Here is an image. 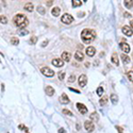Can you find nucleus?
Returning <instances> with one entry per match:
<instances>
[{"label":"nucleus","instance_id":"26","mask_svg":"<svg viewBox=\"0 0 133 133\" xmlns=\"http://www.w3.org/2000/svg\"><path fill=\"white\" fill-rule=\"evenodd\" d=\"M102 93H103V88H102V86H99L98 88H97V95H98V96H101Z\"/></svg>","mask_w":133,"mask_h":133},{"label":"nucleus","instance_id":"17","mask_svg":"<svg viewBox=\"0 0 133 133\" xmlns=\"http://www.w3.org/2000/svg\"><path fill=\"white\" fill-rule=\"evenodd\" d=\"M60 13H61L60 8H53L52 11H51V14L53 16H59V15H60Z\"/></svg>","mask_w":133,"mask_h":133},{"label":"nucleus","instance_id":"32","mask_svg":"<svg viewBox=\"0 0 133 133\" xmlns=\"http://www.w3.org/2000/svg\"><path fill=\"white\" fill-rule=\"evenodd\" d=\"M65 78V72H59V79H60V80H63Z\"/></svg>","mask_w":133,"mask_h":133},{"label":"nucleus","instance_id":"25","mask_svg":"<svg viewBox=\"0 0 133 133\" xmlns=\"http://www.w3.org/2000/svg\"><path fill=\"white\" fill-rule=\"evenodd\" d=\"M36 42H37V37H35V36H32L31 38H30V41H29V43L30 44H36Z\"/></svg>","mask_w":133,"mask_h":133},{"label":"nucleus","instance_id":"21","mask_svg":"<svg viewBox=\"0 0 133 133\" xmlns=\"http://www.w3.org/2000/svg\"><path fill=\"white\" fill-rule=\"evenodd\" d=\"M111 60H112V62H113V63H114L115 65H119V61H118V58H117V55H116V54L112 55Z\"/></svg>","mask_w":133,"mask_h":133},{"label":"nucleus","instance_id":"19","mask_svg":"<svg viewBox=\"0 0 133 133\" xmlns=\"http://www.w3.org/2000/svg\"><path fill=\"white\" fill-rule=\"evenodd\" d=\"M110 98H111V101H112V103H113V104H117V102H118V97H117V95H115V94H112Z\"/></svg>","mask_w":133,"mask_h":133},{"label":"nucleus","instance_id":"18","mask_svg":"<svg viewBox=\"0 0 133 133\" xmlns=\"http://www.w3.org/2000/svg\"><path fill=\"white\" fill-rule=\"evenodd\" d=\"M122 61H123V64H129L130 63V58L126 54H122Z\"/></svg>","mask_w":133,"mask_h":133},{"label":"nucleus","instance_id":"34","mask_svg":"<svg viewBox=\"0 0 133 133\" xmlns=\"http://www.w3.org/2000/svg\"><path fill=\"white\" fill-rule=\"evenodd\" d=\"M68 81L70 82V83H72V82H75V76H70L69 77V78H68Z\"/></svg>","mask_w":133,"mask_h":133},{"label":"nucleus","instance_id":"6","mask_svg":"<svg viewBox=\"0 0 133 133\" xmlns=\"http://www.w3.org/2000/svg\"><path fill=\"white\" fill-rule=\"evenodd\" d=\"M87 83V77L85 75H81L79 77V85L81 87H84Z\"/></svg>","mask_w":133,"mask_h":133},{"label":"nucleus","instance_id":"31","mask_svg":"<svg viewBox=\"0 0 133 133\" xmlns=\"http://www.w3.org/2000/svg\"><path fill=\"white\" fill-rule=\"evenodd\" d=\"M28 33H29V31H28V30L19 31V35H20V36H22V35H26V34H28Z\"/></svg>","mask_w":133,"mask_h":133},{"label":"nucleus","instance_id":"23","mask_svg":"<svg viewBox=\"0 0 133 133\" xmlns=\"http://www.w3.org/2000/svg\"><path fill=\"white\" fill-rule=\"evenodd\" d=\"M123 3H125L126 8H128V9H131L133 7V1H128V0H126Z\"/></svg>","mask_w":133,"mask_h":133},{"label":"nucleus","instance_id":"33","mask_svg":"<svg viewBox=\"0 0 133 133\" xmlns=\"http://www.w3.org/2000/svg\"><path fill=\"white\" fill-rule=\"evenodd\" d=\"M0 20H1V23H7V22H8V20H7V18H5L4 16H1Z\"/></svg>","mask_w":133,"mask_h":133},{"label":"nucleus","instance_id":"28","mask_svg":"<svg viewBox=\"0 0 133 133\" xmlns=\"http://www.w3.org/2000/svg\"><path fill=\"white\" fill-rule=\"evenodd\" d=\"M106 102H108V98L105 96H104V98H101V100H100V104L101 105H104Z\"/></svg>","mask_w":133,"mask_h":133},{"label":"nucleus","instance_id":"11","mask_svg":"<svg viewBox=\"0 0 133 133\" xmlns=\"http://www.w3.org/2000/svg\"><path fill=\"white\" fill-rule=\"evenodd\" d=\"M95 52H96V49L94 47H87L86 48V54L88 57H94L95 55Z\"/></svg>","mask_w":133,"mask_h":133},{"label":"nucleus","instance_id":"13","mask_svg":"<svg viewBox=\"0 0 133 133\" xmlns=\"http://www.w3.org/2000/svg\"><path fill=\"white\" fill-rule=\"evenodd\" d=\"M70 58H72V55H70V53L64 51L63 53H62V59H63V61L65 62H69L70 61Z\"/></svg>","mask_w":133,"mask_h":133},{"label":"nucleus","instance_id":"5","mask_svg":"<svg viewBox=\"0 0 133 133\" xmlns=\"http://www.w3.org/2000/svg\"><path fill=\"white\" fill-rule=\"evenodd\" d=\"M84 128L87 132H93L94 130H95V125H94L91 120H86V122L84 123Z\"/></svg>","mask_w":133,"mask_h":133},{"label":"nucleus","instance_id":"42","mask_svg":"<svg viewBox=\"0 0 133 133\" xmlns=\"http://www.w3.org/2000/svg\"><path fill=\"white\" fill-rule=\"evenodd\" d=\"M26 133H29V132H28V131H26Z\"/></svg>","mask_w":133,"mask_h":133},{"label":"nucleus","instance_id":"14","mask_svg":"<svg viewBox=\"0 0 133 133\" xmlns=\"http://www.w3.org/2000/svg\"><path fill=\"white\" fill-rule=\"evenodd\" d=\"M75 58H76L78 61H83L84 55H83V53H82L81 51H77V52L75 53Z\"/></svg>","mask_w":133,"mask_h":133},{"label":"nucleus","instance_id":"40","mask_svg":"<svg viewBox=\"0 0 133 133\" xmlns=\"http://www.w3.org/2000/svg\"><path fill=\"white\" fill-rule=\"evenodd\" d=\"M130 26H131L132 28H133V20H131V21H130Z\"/></svg>","mask_w":133,"mask_h":133},{"label":"nucleus","instance_id":"38","mask_svg":"<svg viewBox=\"0 0 133 133\" xmlns=\"http://www.w3.org/2000/svg\"><path fill=\"white\" fill-rule=\"evenodd\" d=\"M116 129L118 130V131H119V133H123V129H120L119 127H116Z\"/></svg>","mask_w":133,"mask_h":133},{"label":"nucleus","instance_id":"27","mask_svg":"<svg viewBox=\"0 0 133 133\" xmlns=\"http://www.w3.org/2000/svg\"><path fill=\"white\" fill-rule=\"evenodd\" d=\"M62 112H63V114H66V115H68V116H72V113L69 110H67V109H64Z\"/></svg>","mask_w":133,"mask_h":133},{"label":"nucleus","instance_id":"20","mask_svg":"<svg viewBox=\"0 0 133 133\" xmlns=\"http://www.w3.org/2000/svg\"><path fill=\"white\" fill-rule=\"evenodd\" d=\"M11 44H12V45H14V46L19 45V38H17V37H12V38H11Z\"/></svg>","mask_w":133,"mask_h":133},{"label":"nucleus","instance_id":"29","mask_svg":"<svg viewBox=\"0 0 133 133\" xmlns=\"http://www.w3.org/2000/svg\"><path fill=\"white\" fill-rule=\"evenodd\" d=\"M128 78L130 79V81L133 82V72H132V70L128 72Z\"/></svg>","mask_w":133,"mask_h":133},{"label":"nucleus","instance_id":"1","mask_svg":"<svg viewBox=\"0 0 133 133\" xmlns=\"http://www.w3.org/2000/svg\"><path fill=\"white\" fill-rule=\"evenodd\" d=\"M96 37V32L93 29H84L81 33V40L85 44L92 43Z\"/></svg>","mask_w":133,"mask_h":133},{"label":"nucleus","instance_id":"16","mask_svg":"<svg viewBox=\"0 0 133 133\" xmlns=\"http://www.w3.org/2000/svg\"><path fill=\"white\" fill-rule=\"evenodd\" d=\"M33 9H34V7H33V4H32L31 2H28V3H26V5H25V10H26V11L32 12V11H33Z\"/></svg>","mask_w":133,"mask_h":133},{"label":"nucleus","instance_id":"39","mask_svg":"<svg viewBox=\"0 0 133 133\" xmlns=\"http://www.w3.org/2000/svg\"><path fill=\"white\" fill-rule=\"evenodd\" d=\"M59 133H65V130L64 129H60V130H59Z\"/></svg>","mask_w":133,"mask_h":133},{"label":"nucleus","instance_id":"4","mask_svg":"<svg viewBox=\"0 0 133 133\" xmlns=\"http://www.w3.org/2000/svg\"><path fill=\"white\" fill-rule=\"evenodd\" d=\"M73 21V17L72 15H69V14H64L63 16H62V22L66 23V25H69V23H72Z\"/></svg>","mask_w":133,"mask_h":133},{"label":"nucleus","instance_id":"35","mask_svg":"<svg viewBox=\"0 0 133 133\" xmlns=\"http://www.w3.org/2000/svg\"><path fill=\"white\" fill-rule=\"evenodd\" d=\"M47 44H48V41H45V42H43V43H42V47L47 46Z\"/></svg>","mask_w":133,"mask_h":133},{"label":"nucleus","instance_id":"9","mask_svg":"<svg viewBox=\"0 0 133 133\" xmlns=\"http://www.w3.org/2000/svg\"><path fill=\"white\" fill-rule=\"evenodd\" d=\"M119 46H120V48H122V50H123V51L125 52V53L130 52V49H131V48H130V46H129L127 43L123 42V43H120V45H119Z\"/></svg>","mask_w":133,"mask_h":133},{"label":"nucleus","instance_id":"3","mask_svg":"<svg viewBox=\"0 0 133 133\" xmlns=\"http://www.w3.org/2000/svg\"><path fill=\"white\" fill-rule=\"evenodd\" d=\"M41 72H42L43 75H45L46 77H49V78H51V77L54 76V72L50 69L49 67H42Z\"/></svg>","mask_w":133,"mask_h":133},{"label":"nucleus","instance_id":"36","mask_svg":"<svg viewBox=\"0 0 133 133\" xmlns=\"http://www.w3.org/2000/svg\"><path fill=\"white\" fill-rule=\"evenodd\" d=\"M69 90L72 92H75V93H79L80 94V91H77V90H75V88H69Z\"/></svg>","mask_w":133,"mask_h":133},{"label":"nucleus","instance_id":"15","mask_svg":"<svg viewBox=\"0 0 133 133\" xmlns=\"http://www.w3.org/2000/svg\"><path fill=\"white\" fill-rule=\"evenodd\" d=\"M45 92L48 96H52L53 94H54V90H53V87H51V86H47L45 88Z\"/></svg>","mask_w":133,"mask_h":133},{"label":"nucleus","instance_id":"30","mask_svg":"<svg viewBox=\"0 0 133 133\" xmlns=\"http://www.w3.org/2000/svg\"><path fill=\"white\" fill-rule=\"evenodd\" d=\"M37 11L40 12L41 14H45V9H44L43 7H37Z\"/></svg>","mask_w":133,"mask_h":133},{"label":"nucleus","instance_id":"8","mask_svg":"<svg viewBox=\"0 0 133 133\" xmlns=\"http://www.w3.org/2000/svg\"><path fill=\"white\" fill-rule=\"evenodd\" d=\"M123 33L125 35H127V36H132L133 31L131 30V28H130L129 26H123Z\"/></svg>","mask_w":133,"mask_h":133},{"label":"nucleus","instance_id":"37","mask_svg":"<svg viewBox=\"0 0 133 133\" xmlns=\"http://www.w3.org/2000/svg\"><path fill=\"white\" fill-rule=\"evenodd\" d=\"M125 17H131V14H129L128 12H126V13H125Z\"/></svg>","mask_w":133,"mask_h":133},{"label":"nucleus","instance_id":"41","mask_svg":"<svg viewBox=\"0 0 133 133\" xmlns=\"http://www.w3.org/2000/svg\"><path fill=\"white\" fill-rule=\"evenodd\" d=\"M47 3H48V5H51V3H52V1H47Z\"/></svg>","mask_w":133,"mask_h":133},{"label":"nucleus","instance_id":"7","mask_svg":"<svg viewBox=\"0 0 133 133\" xmlns=\"http://www.w3.org/2000/svg\"><path fill=\"white\" fill-rule=\"evenodd\" d=\"M77 109L81 114H86L87 113V108L83 103H77Z\"/></svg>","mask_w":133,"mask_h":133},{"label":"nucleus","instance_id":"12","mask_svg":"<svg viewBox=\"0 0 133 133\" xmlns=\"http://www.w3.org/2000/svg\"><path fill=\"white\" fill-rule=\"evenodd\" d=\"M60 101H61L62 104H66V103L69 102V99H68V97H67L66 94H62L61 97H60Z\"/></svg>","mask_w":133,"mask_h":133},{"label":"nucleus","instance_id":"24","mask_svg":"<svg viewBox=\"0 0 133 133\" xmlns=\"http://www.w3.org/2000/svg\"><path fill=\"white\" fill-rule=\"evenodd\" d=\"M91 119H93V120H98L99 119V117H98V114L97 113H92V115H91Z\"/></svg>","mask_w":133,"mask_h":133},{"label":"nucleus","instance_id":"2","mask_svg":"<svg viewBox=\"0 0 133 133\" xmlns=\"http://www.w3.org/2000/svg\"><path fill=\"white\" fill-rule=\"evenodd\" d=\"M13 20H14L15 26L19 29L26 28L27 25H28V19H27V17L25 15H22V14H17V15L14 17Z\"/></svg>","mask_w":133,"mask_h":133},{"label":"nucleus","instance_id":"10","mask_svg":"<svg viewBox=\"0 0 133 133\" xmlns=\"http://www.w3.org/2000/svg\"><path fill=\"white\" fill-rule=\"evenodd\" d=\"M52 64L57 67H62L64 65V61L62 59H54V60H52Z\"/></svg>","mask_w":133,"mask_h":133},{"label":"nucleus","instance_id":"22","mask_svg":"<svg viewBox=\"0 0 133 133\" xmlns=\"http://www.w3.org/2000/svg\"><path fill=\"white\" fill-rule=\"evenodd\" d=\"M82 2H84V1H77V0H72V3L73 8H77V7H80V5L82 4Z\"/></svg>","mask_w":133,"mask_h":133}]
</instances>
